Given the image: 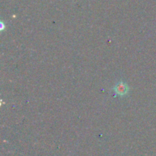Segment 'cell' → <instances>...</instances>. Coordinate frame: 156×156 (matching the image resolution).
<instances>
[{"label": "cell", "instance_id": "obj_1", "mask_svg": "<svg viewBox=\"0 0 156 156\" xmlns=\"http://www.w3.org/2000/svg\"><path fill=\"white\" fill-rule=\"evenodd\" d=\"M114 91H115L116 94H119V95H124L127 93L128 88L126 84L120 82V83H117V85H115Z\"/></svg>", "mask_w": 156, "mask_h": 156}]
</instances>
